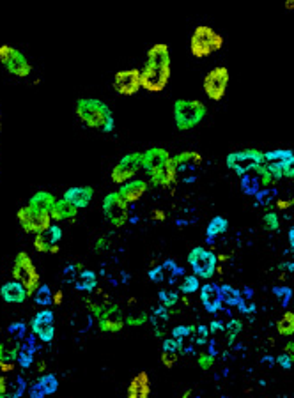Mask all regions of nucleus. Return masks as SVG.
Instances as JSON below:
<instances>
[{
  "label": "nucleus",
  "mask_w": 294,
  "mask_h": 398,
  "mask_svg": "<svg viewBox=\"0 0 294 398\" xmlns=\"http://www.w3.org/2000/svg\"><path fill=\"white\" fill-rule=\"evenodd\" d=\"M181 344L177 340H165L163 342V353H161V365L165 368H172L177 363L179 358Z\"/></svg>",
  "instance_id": "obj_26"
},
{
  "label": "nucleus",
  "mask_w": 294,
  "mask_h": 398,
  "mask_svg": "<svg viewBox=\"0 0 294 398\" xmlns=\"http://www.w3.org/2000/svg\"><path fill=\"white\" fill-rule=\"evenodd\" d=\"M151 218H153V220H161V222H163V220L167 218V216H165L163 211H153V216H151Z\"/></svg>",
  "instance_id": "obj_49"
},
{
  "label": "nucleus",
  "mask_w": 294,
  "mask_h": 398,
  "mask_svg": "<svg viewBox=\"0 0 294 398\" xmlns=\"http://www.w3.org/2000/svg\"><path fill=\"white\" fill-rule=\"evenodd\" d=\"M9 390H11V386H9L8 377L2 376L0 377V397H9Z\"/></svg>",
  "instance_id": "obj_45"
},
{
  "label": "nucleus",
  "mask_w": 294,
  "mask_h": 398,
  "mask_svg": "<svg viewBox=\"0 0 294 398\" xmlns=\"http://www.w3.org/2000/svg\"><path fill=\"white\" fill-rule=\"evenodd\" d=\"M227 169H230L233 172H236L237 176H244V174L257 170L259 167H263L266 163L264 160V153L259 149H243L236 151V153H230L226 160Z\"/></svg>",
  "instance_id": "obj_6"
},
{
  "label": "nucleus",
  "mask_w": 294,
  "mask_h": 398,
  "mask_svg": "<svg viewBox=\"0 0 294 398\" xmlns=\"http://www.w3.org/2000/svg\"><path fill=\"white\" fill-rule=\"evenodd\" d=\"M29 397L31 398H45L46 397L45 391H43V388L38 384V381H36V383H32V386L29 388Z\"/></svg>",
  "instance_id": "obj_43"
},
{
  "label": "nucleus",
  "mask_w": 294,
  "mask_h": 398,
  "mask_svg": "<svg viewBox=\"0 0 294 398\" xmlns=\"http://www.w3.org/2000/svg\"><path fill=\"white\" fill-rule=\"evenodd\" d=\"M13 278H15V282H18V284H22L25 287L29 296H34L36 291L41 287V276H39L38 268H36L34 261H32L27 252H20L15 257Z\"/></svg>",
  "instance_id": "obj_5"
},
{
  "label": "nucleus",
  "mask_w": 294,
  "mask_h": 398,
  "mask_svg": "<svg viewBox=\"0 0 294 398\" xmlns=\"http://www.w3.org/2000/svg\"><path fill=\"white\" fill-rule=\"evenodd\" d=\"M289 243H291V246L294 248V227L289 230Z\"/></svg>",
  "instance_id": "obj_52"
},
{
  "label": "nucleus",
  "mask_w": 294,
  "mask_h": 398,
  "mask_svg": "<svg viewBox=\"0 0 294 398\" xmlns=\"http://www.w3.org/2000/svg\"><path fill=\"white\" fill-rule=\"evenodd\" d=\"M286 9H289V11H293V9H294V0H287V2H286Z\"/></svg>",
  "instance_id": "obj_53"
},
{
  "label": "nucleus",
  "mask_w": 294,
  "mask_h": 398,
  "mask_svg": "<svg viewBox=\"0 0 294 398\" xmlns=\"http://www.w3.org/2000/svg\"><path fill=\"white\" fill-rule=\"evenodd\" d=\"M227 328H229V330H227V331H229V340L233 342L234 338H236V335L241 331V328H243V322H241V321H230Z\"/></svg>",
  "instance_id": "obj_42"
},
{
  "label": "nucleus",
  "mask_w": 294,
  "mask_h": 398,
  "mask_svg": "<svg viewBox=\"0 0 294 398\" xmlns=\"http://www.w3.org/2000/svg\"><path fill=\"white\" fill-rule=\"evenodd\" d=\"M34 299L38 305H41V307H48L52 301H54V296H52V291L48 285H41V287L36 291L34 294Z\"/></svg>",
  "instance_id": "obj_34"
},
{
  "label": "nucleus",
  "mask_w": 294,
  "mask_h": 398,
  "mask_svg": "<svg viewBox=\"0 0 294 398\" xmlns=\"http://www.w3.org/2000/svg\"><path fill=\"white\" fill-rule=\"evenodd\" d=\"M256 172L260 179V186H264V188H270V186H273V184H275V179H273V176L270 174V170H267L266 163H264L263 167H259Z\"/></svg>",
  "instance_id": "obj_37"
},
{
  "label": "nucleus",
  "mask_w": 294,
  "mask_h": 398,
  "mask_svg": "<svg viewBox=\"0 0 294 398\" xmlns=\"http://www.w3.org/2000/svg\"><path fill=\"white\" fill-rule=\"evenodd\" d=\"M0 296H2V299L6 303H11V305H22L29 298L25 287L22 284H18V282H15V280L0 287Z\"/></svg>",
  "instance_id": "obj_23"
},
{
  "label": "nucleus",
  "mask_w": 294,
  "mask_h": 398,
  "mask_svg": "<svg viewBox=\"0 0 294 398\" xmlns=\"http://www.w3.org/2000/svg\"><path fill=\"white\" fill-rule=\"evenodd\" d=\"M179 291L184 292V294H193V292L200 291L199 278H197L195 275L184 276L183 282H181V285H179Z\"/></svg>",
  "instance_id": "obj_33"
},
{
  "label": "nucleus",
  "mask_w": 294,
  "mask_h": 398,
  "mask_svg": "<svg viewBox=\"0 0 294 398\" xmlns=\"http://www.w3.org/2000/svg\"><path fill=\"white\" fill-rule=\"evenodd\" d=\"M230 73L226 66H218L213 68L204 78V92L211 101H222L229 85Z\"/></svg>",
  "instance_id": "obj_11"
},
{
  "label": "nucleus",
  "mask_w": 294,
  "mask_h": 398,
  "mask_svg": "<svg viewBox=\"0 0 294 398\" xmlns=\"http://www.w3.org/2000/svg\"><path fill=\"white\" fill-rule=\"evenodd\" d=\"M78 215V209L75 206H71L69 202H66L64 199L57 200L52 209L50 216H52V222H66V220H73L77 218Z\"/></svg>",
  "instance_id": "obj_24"
},
{
  "label": "nucleus",
  "mask_w": 294,
  "mask_h": 398,
  "mask_svg": "<svg viewBox=\"0 0 294 398\" xmlns=\"http://www.w3.org/2000/svg\"><path fill=\"white\" fill-rule=\"evenodd\" d=\"M0 398H9V397H0Z\"/></svg>",
  "instance_id": "obj_56"
},
{
  "label": "nucleus",
  "mask_w": 294,
  "mask_h": 398,
  "mask_svg": "<svg viewBox=\"0 0 294 398\" xmlns=\"http://www.w3.org/2000/svg\"><path fill=\"white\" fill-rule=\"evenodd\" d=\"M181 398H191V391H190V390H186V391H184L183 397H181Z\"/></svg>",
  "instance_id": "obj_54"
},
{
  "label": "nucleus",
  "mask_w": 294,
  "mask_h": 398,
  "mask_svg": "<svg viewBox=\"0 0 294 398\" xmlns=\"http://www.w3.org/2000/svg\"><path fill=\"white\" fill-rule=\"evenodd\" d=\"M282 174L286 179H293L294 181V154L289 158V160H286L282 163Z\"/></svg>",
  "instance_id": "obj_40"
},
{
  "label": "nucleus",
  "mask_w": 294,
  "mask_h": 398,
  "mask_svg": "<svg viewBox=\"0 0 294 398\" xmlns=\"http://www.w3.org/2000/svg\"><path fill=\"white\" fill-rule=\"evenodd\" d=\"M147 321H149V315L145 312H138V314H131L130 317L124 319V324L130 326V328H138V326H144Z\"/></svg>",
  "instance_id": "obj_36"
},
{
  "label": "nucleus",
  "mask_w": 294,
  "mask_h": 398,
  "mask_svg": "<svg viewBox=\"0 0 294 398\" xmlns=\"http://www.w3.org/2000/svg\"><path fill=\"white\" fill-rule=\"evenodd\" d=\"M124 328V317L117 305H108L100 317V330L103 333H119Z\"/></svg>",
  "instance_id": "obj_17"
},
{
  "label": "nucleus",
  "mask_w": 294,
  "mask_h": 398,
  "mask_svg": "<svg viewBox=\"0 0 294 398\" xmlns=\"http://www.w3.org/2000/svg\"><path fill=\"white\" fill-rule=\"evenodd\" d=\"M77 117L91 130L112 133L115 128L114 114L105 101L98 98H80L77 101Z\"/></svg>",
  "instance_id": "obj_2"
},
{
  "label": "nucleus",
  "mask_w": 294,
  "mask_h": 398,
  "mask_svg": "<svg viewBox=\"0 0 294 398\" xmlns=\"http://www.w3.org/2000/svg\"><path fill=\"white\" fill-rule=\"evenodd\" d=\"M263 225H264V229L270 230V232L280 229V220L275 211H267L266 215L263 216Z\"/></svg>",
  "instance_id": "obj_35"
},
{
  "label": "nucleus",
  "mask_w": 294,
  "mask_h": 398,
  "mask_svg": "<svg viewBox=\"0 0 294 398\" xmlns=\"http://www.w3.org/2000/svg\"><path fill=\"white\" fill-rule=\"evenodd\" d=\"M177 179V169L176 165L172 163V158L168 161L167 165L161 167L158 172H154L153 176L149 177V184L151 186H156V188H168V186H172Z\"/></svg>",
  "instance_id": "obj_21"
},
{
  "label": "nucleus",
  "mask_w": 294,
  "mask_h": 398,
  "mask_svg": "<svg viewBox=\"0 0 294 398\" xmlns=\"http://www.w3.org/2000/svg\"><path fill=\"white\" fill-rule=\"evenodd\" d=\"M62 239V229L52 225L45 232L34 236V250L39 253H59V241Z\"/></svg>",
  "instance_id": "obj_16"
},
{
  "label": "nucleus",
  "mask_w": 294,
  "mask_h": 398,
  "mask_svg": "<svg viewBox=\"0 0 294 398\" xmlns=\"http://www.w3.org/2000/svg\"><path fill=\"white\" fill-rule=\"evenodd\" d=\"M140 169H142V153H138V151H135V153H128L126 156H122L121 161L112 169L110 172L112 183L119 184V186L130 183L131 179H135V176H137Z\"/></svg>",
  "instance_id": "obj_12"
},
{
  "label": "nucleus",
  "mask_w": 294,
  "mask_h": 398,
  "mask_svg": "<svg viewBox=\"0 0 294 398\" xmlns=\"http://www.w3.org/2000/svg\"><path fill=\"white\" fill-rule=\"evenodd\" d=\"M31 331L34 333V337H38L39 340L45 342V344L54 340L55 337L54 312L52 310L38 312L31 321Z\"/></svg>",
  "instance_id": "obj_14"
},
{
  "label": "nucleus",
  "mask_w": 294,
  "mask_h": 398,
  "mask_svg": "<svg viewBox=\"0 0 294 398\" xmlns=\"http://www.w3.org/2000/svg\"><path fill=\"white\" fill-rule=\"evenodd\" d=\"M277 365H279V367H282L284 370H289V368L293 367V361H291V358L287 356L286 353H284V354H280L279 358H277Z\"/></svg>",
  "instance_id": "obj_44"
},
{
  "label": "nucleus",
  "mask_w": 294,
  "mask_h": 398,
  "mask_svg": "<svg viewBox=\"0 0 294 398\" xmlns=\"http://www.w3.org/2000/svg\"><path fill=\"white\" fill-rule=\"evenodd\" d=\"M177 294L176 292H172V291H163V292H160V301H161V305L163 307H167V308H170V307H174L177 303Z\"/></svg>",
  "instance_id": "obj_38"
},
{
  "label": "nucleus",
  "mask_w": 294,
  "mask_h": 398,
  "mask_svg": "<svg viewBox=\"0 0 294 398\" xmlns=\"http://www.w3.org/2000/svg\"><path fill=\"white\" fill-rule=\"evenodd\" d=\"M92 197H94V190L91 186H73V188L66 190L62 199L77 207V209H85L91 204Z\"/></svg>",
  "instance_id": "obj_18"
},
{
  "label": "nucleus",
  "mask_w": 294,
  "mask_h": 398,
  "mask_svg": "<svg viewBox=\"0 0 294 398\" xmlns=\"http://www.w3.org/2000/svg\"><path fill=\"white\" fill-rule=\"evenodd\" d=\"M223 38L210 25H199L190 38V54L195 59H206L222 50Z\"/></svg>",
  "instance_id": "obj_3"
},
{
  "label": "nucleus",
  "mask_w": 294,
  "mask_h": 398,
  "mask_svg": "<svg viewBox=\"0 0 294 398\" xmlns=\"http://www.w3.org/2000/svg\"><path fill=\"white\" fill-rule=\"evenodd\" d=\"M130 204L119 195V192H110L103 199V215L108 222L114 227L121 229V227L126 225V222L130 220V211H128Z\"/></svg>",
  "instance_id": "obj_10"
},
{
  "label": "nucleus",
  "mask_w": 294,
  "mask_h": 398,
  "mask_svg": "<svg viewBox=\"0 0 294 398\" xmlns=\"http://www.w3.org/2000/svg\"><path fill=\"white\" fill-rule=\"evenodd\" d=\"M284 353H286L287 356L291 358V361H293V365H294V342H289V344H286V347H284Z\"/></svg>",
  "instance_id": "obj_48"
},
{
  "label": "nucleus",
  "mask_w": 294,
  "mask_h": 398,
  "mask_svg": "<svg viewBox=\"0 0 294 398\" xmlns=\"http://www.w3.org/2000/svg\"><path fill=\"white\" fill-rule=\"evenodd\" d=\"M293 154L294 153L291 149L267 151V153H264V160H266V163H284V161L289 160Z\"/></svg>",
  "instance_id": "obj_32"
},
{
  "label": "nucleus",
  "mask_w": 294,
  "mask_h": 398,
  "mask_svg": "<svg viewBox=\"0 0 294 398\" xmlns=\"http://www.w3.org/2000/svg\"><path fill=\"white\" fill-rule=\"evenodd\" d=\"M0 131H2V117H0Z\"/></svg>",
  "instance_id": "obj_55"
},
{
  "label": "nucleus",
  "mask_w": 294,
  "mask_h": 398,
  "mask_svg": "<svg viewBox=\"0 0 294 398\" xmlns=\"http://www.w3.org/2000/svg\"><path fill=\"white\" fill-rule=\"evenodd\" d=\"M197 363H199L200 370H211L214 365V356L210 353H203L199 354V358H197Z\"/></svg>",
  "instance_id": "obj_39"
},
{
  "label": "nucleus",
  "mask_w": 294,
  "mask_h": 398,
  "mask_svg": "<svg viewBox=\"0 0 294 398\" xmlns=\"http://www.w3.org/2000/svg\"><path fill=\"white\" fill-rule=\"evenodd\" d=\"M200 161H203V156L195 151H184V153L172 156V163L176 165V169H179L184 163H200Z\"/></svg>",
  "instance_id": "obj_29"
},
{
  "label": "nucleus",
  "mask_w": 294,
  "mask_h": 398,
  "mask_svg": "<svg viewBox=\"0 0 294 398\" xmlns=\"http://www.w3.org/2000/svg\"><path fill=\"white\" fill-rule=\"evenodd\" d=\"M36 367H38V372H41V374L46 370V363H45V361H38V365H36Z\"/></svg>",
  "instance_id": "obj_51"
},
{
  "label": "nucleus",
  "mask_w": 294,
  "mask_h": 398,
  "mask_svg": "<svg viewBox=\"0 0 294 398\" xmlns=\"http://www.w3.org/2000/svg\"><path fill=\"white\" fill-rule=\"evenodd\" d=\"M149 276L153 282H161L163 280V268L153 269V271H149Z\"/></svg>",
  "instance_id": "obj_47"
},
{
  "label": "nucleus",
  "mask_w": 294,
  "mask_h": 398,
  "mask_svg": "<svg viewBox=\"0 0 294 398\" xmlns=\"http://www.w3.org/2000/svg\"><path fill=\"white\" fill-rule=\"evenodd\" d=\"M207 114V107L199 100H177L174 103V123L179 131L199 126Z\"/></svg>",
  "instance_id": "obj_4"
},
{
  "label": "nucleus",
  "mask_w": 294,
  "mask_h": 398,
  "mask_svg": "<svg viewBox=\"0 0 294 398\" xmlns=\"http://www.w3.org/2000/svg\"><path fill=\"white\" fill-rule=\"evenodd\" d=\"M170 80V50L163 43L153 45L147 50L140 69L142 89L147 92H161Z\"/></svg>",
  "instance_id": "obj_1"
},
{
  "label": "nucleus",
  "mask_w": 294,
  "mask_h": 398,
  "mask_svg": "<svg viewBox=\"0 0 294 398\" xmlns=\"http://www.w3.org/2000/svg\"><path fill=\"white\" fill-rule=\"evenodd\" d=\"M195 331H197V338L195 340L199 342V344H203V340H206L207 335H210V330H207L206 326H199V328H195Z\"/></svg>",
  "instance_id": "obj_46"
},
{
  "label": "nucleus",
  "mask_w": 294,
  "mask_h": 398,
  "mask_svg": "<svg viewBox=\"0 0 294 398\" xmlns=\"http://www.w3.org/2000/svg\"><path fill=\"white\" fill-rule=\"evenodd\" d=\"M227 229H229V222H227V218H223V216H214L213 220L210 222V225H207V238H216V236H222V234L227 232Z\"/></svg>",
  "instance_id": "obj_28"
},
{
  "label": "nucleus",
  "mask_w": 294,
  "mask_h": 398,
  "mask_svg": "<svg viewBox=\"0 0 294 398\" xmlns=\"http://www.w3.org/2000/svg\"><path fill=\"white\" fill-rule=\"evenodd\" d=\"M52 303H54V305H61L62 303V292L61 291H59L57 294H54V301Z\"/></svg>",
  "instance_id": "obj_50"
},
{
  "label": "nucleus",
  "mask_w": 294,
  "mask_h": 398,
  "mask_svg": "<svg viewBox=\"0 0 294 398\" xmlns=\"http://www.w3.org/2000/svg\"><path fill=\"white\" fill-rule=\"evenodd\" d=\"M188 264L193 269V275L197 278L211 280L216 273V264L218 259L213 252L203 248V246H197V248L191 250L188 253Z\"/></svg>",
  "instance_id": "obj_8"
},
{
  "label": "nucleus",
  "mask_w": 294,
  "mask_h": 398,
  "mask_svg": "<svg viewBox=\"0 0 294 398\" xmlns=\"http://www.w3.org/2000/svg\"><path fill=\"white\" fill-rule=\"evenodd\" d=\"M55 197L52 195V193L48 192H38L34 193V195L31 197V200H29V206L34 207V209L41 211V213H46V215H50L52 209H54L55 206Z\"/></svg>",
  "instance_id": "obj_25"
},
{
  "label": "nucleus",
  "mask_w": 294,
  "mask_h": 398,
  "mask_svg": "<svg viewBox=\"0 0 294 398\" xmlns=\"http://www.w3.org/2000/svg\"><path fill=\"white\" fill-rule=\"evenodd\" d=\"M0 64L4 66L6 71L13 77L27 78L32 73V66L27 57L11 45L0 46Z\"/></svg>",
  "instance_id": "obj_7"
},
{
  "label": "nucleus",
  "mask_w": 294,
  "mask_h": 398,
  "mask_svg": "<svg viewBox=\"0 0 294 398\" xmlns=\"http://www.w3.org/2000/svg\"><path fill=\"white\" fill-rule=\"evenodd\" d=\"M114 91L121 96H135L142 89L140 82V69H122L114 75Z\"/></svg>",
  "instance_id": "obj_13"
},
{
  "label": "nucleus",
  "mask_w": 294,
  "mask_h": 398,
  "mask_svg": "<svg viewBox=\"0 0 294 398\" xmlns=\"http://www.w3.org/2000/svg\"><path fill=\"white\" fill-rule=\"evenodd\" d=\"M38 384L43 388L45 395H54L59 390V379L54 374H43L38 379Z\"/></svg>",
  "instance_id": "obj_30"
},
{
  "label": "nucleus",
  "mask_w": 294,
  "mask_h": 398,
  "mask_svg": "<svg viewBox=\"0 0 294 398\" xmlns=\"http://www.w3.org/2000/svg\"><path fill=\"white\" fill-rule=\"evenodd\" d=\"M126 398H151V377L147 372H138L128 386Z\"/></svg>",
  "instance_id": "obj_20"
},
{
  "label": "nucleus",
  "mask_w": 294,
  "mask_h": 398,
  "mask_svg": "<svg viewBox=\"0 0 294 398\" xmlns=\"http://www.w3.org/2000/svg\"><path fill=\"white\" fill-rule=\"evenodd\" d=\"M267 170H270V174L273 176V179H275V183H279L280 179H284V174H282V163H266Z\"/></svg>",
  "instance_id": "obj_41"
},
{
  "label": "nucleus",
  "mask_w": 294,
  "mask_h": 398,
  "mask_svg": "<svg viewBox=\"0 0 294 398\" xmlns=\"http://www.w3.org/2000/svg\"><path fill=\"white\" fill-rule=\"evenodd\" d=\"M277 333L280 337H293L294 335V312H286L277 321Z\"/></svg>",
  "instance_id": "obj_27"
},
{
  "label": "nucleus",
  "mask_w": 294,
  "mask_h": 398,
  "mask_svg": "<svg viewBox=\"0 0 294 398\" xmlns=\"http://www.w3.org/2000/svg\"><path fill=\"white\" fill-rule=\"evenodd\" d=\"M98 285V276L92 271H82L80 276H78V284L77 287L80 291H92V289Z\"/></svg>",
  "instance_id": "obj_31"
},
{
  "label": "nucleus",
  "mask_w": 294,
  "mask_h": 398,
  "mask_svg": "<svg viewBox=\"0 0 294 398\" xmlns=\"http://www.w3.org/2000/svg\"><path fill=\"white\" fill-rule=\"evenodd\" d=\"M200 301H203L204 308L210 314L218 312L220 305H222V289L216 284H207L200 287Z\"/></svg>",
  "instance_id": "obj_22"
},
{
  "label": "nucleus",
  "mask_w": 294,
  "mask_h": 398,
  "mask_svg": "<svg viewBox=\"0 0 294 398\" xmlns=\"http://www.w3.org/2000/svg\"><path fill=\"white\" fill-rule=\"evenodd\" d=\"M16 218H18L20 225L27 234H38L45 232L46 229L52 227V216L46 215V213H41V211L34 209L27 204V206L20 207V211L16 213Z\"/></svg>",
  "instance_id": "obj_9"
},
{
  "label": "nucleus",
  "mask_w": 294,
  "mask_h": 398,
  "mask_svg": "<svg viewBox=\"0 0 294 398\" xmlns=\"http://www.w3.org/2000/svg\"><path fill=\"white\" fill-rule=\"evenodd\" d=\"M147 190H149V183H147V181L131 179L130 183L122 184L121 188H119V195L126 200L128 204H133L138 202V200L147 193Z\"/></svg>",
  "instance_id": "obj_19"
},
{
  "label": "nucleus",
  "mask_w": 294,
  "mask_h": 398,
  "mask_svg": "<svg viewBox=\"0 0 294 398\" xmlns=\"http://www.w3.org/2000/svg\"><path fill=\"white\" fill-rule=\"evenodd\" d=\"M170 153L163 147H151V149L142 153V170L147 174V177L153 176L154 172L165 167L170 161Z\"/></svg>",
  "instance_id": "obj_15"
}]
</instances>
